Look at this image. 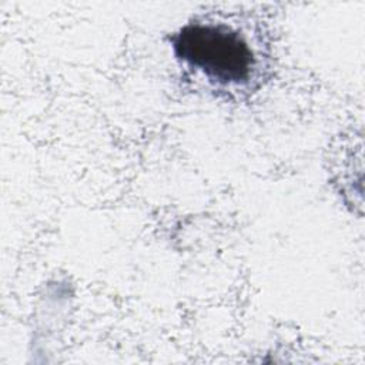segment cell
I'll list each match as a JSON object with an SVG mask.
<instances>
[{"label":"cell","instance_id":"cell-1","mask_svg":"<svg viewBox=\"0 0 365 365\" xmlns=\"http://www.w3.org/2000/svg\"><path fill=\"white\" fill-rule=\"evenodd\" d=\"M168 44L184 74L218 97H247L269 70L262 36L235 17L195 16L168 36Z\"/></svg>","mask_w":365,"mask_h":365}]
</instances>
